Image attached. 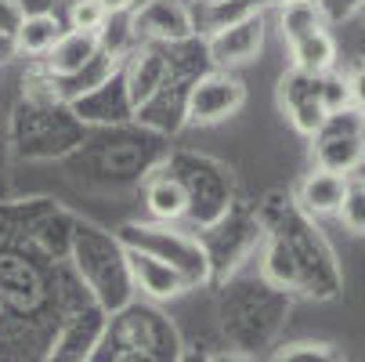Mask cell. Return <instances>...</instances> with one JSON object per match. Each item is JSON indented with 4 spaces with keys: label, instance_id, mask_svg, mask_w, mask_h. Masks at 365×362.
Masks as SVG:
<instances>
[{
    "label": "cell",
    "instance_id": "cell-1",
    "mask_svg": "<svg viewBox=\"0 0 365 362\" xmlns=\"http://www.w3.org/2000/svg\"><path fill=\"white\" fill-rule=\"evenodd\" d=\"M246 101V91L239 80H228V76H210L202 80L192 98H188V116L195 124H217L225 116H232L235 109H242Z\"/></svg>",
    "mask_w": 365,
    "mask_h": 362
},
{
    "label": "cell",
    "instance_id": "cell-2",
    "mask_svg": "<svg viewBox=\"0 0 365 362\" xmlns=\"http://www.w3.org/2000/svg\"><path fill=\"white\" fill-rule=\"evenodd\" d=\"M300 76H304V73H300ZM300 87H304V91H297V84H293V76H289V84H282V101L289 106V116H293V124H297L304 134H319L322 124H326V113H322V106H319V80H315V76H304Z\"/></svg>",
    "mask_w": 365,
    "mask_h": 362
},
{
    "label": "cell",
    "instance_id": "cell-3",
    "mask_svg": "<svg viewBox=\"0 0 365 362\" xmlns=\"http://www.w3.org/2000/svg\"><path fill=\"white\" fill-rule=\"evenodd\" d=\"M98 59V36L94 33H62L58 44L47 51V66L58 76H73Z\"/></svg>",
    "mask_w": 365,
    "mask_h": 362
},
{
    "label": "cell",
    "instance_id": "cell-4",
    "mask_svg": "<svg viewBox=\"0 0 365 362\" xmlns=\"http://www.w3.org/2000/svg\"><path fill=\"white\" fill-rule=\"evenodd\" d=\"M260 36H264V26L260 19H246L239 26H228L214 36L210 51L217 62H250L257 51H260Z\"/></svg>",
    "mask_w": 365,
    "mask_h": 362
},
{
    "label": "cell",
    "instance_id": "cell-5",
    "mask_svg": "<svg viewBox=\"0 0 365 362\" xmlns=\"http://www.w3.org/2000/svg\"><path fill=\"white\" fill-rule=\"evenodd\" d=\"M344 196H347V178L336 174V171H326V167L307 174L304 185H300V203L315 214H336Z\"/></svg>",
    "mask_w": 365,
    "mask_h": 362
},
{
    "label": "cell",
    "instance_id": "cell-6",
    "mask_svg": "<svg viewBox=\"0 0 365 362\" xmlns=\"http://www.w3.org/2000/svg\"><path fill=\"white\" fill-rule=\"evenodd\" d=\"M333 62H336V44H333V36L326 29H319V33H311V36H304V40L293 44V66L304 76H315L319 80L322 73L333 69Z\"/></svg>",
    "mask_w": 365,
    "mask_h": 362
},
{
    "label": "cell",
    "instance_id": "cell-7",
    "mask_svg": "<svg viewBox=\"0 0 365 362\" xmlns=\"http://www.w3.org/2000/svg\"><path fill=\"white\" fill-rule=\"evenodd\" d=\"M11 36H15V47L22 55H47V51L58 44L62 26H58L55 15H22V22Z\"/></svg>",
    "mask_w": 365,
    "mask_h": 362
},
{
    "label": "cell",
    "instance_id": "cell-8",
    "mask_svg": "<svg viewBox=\"0 0 365 362\" xmlns=\"http://www.w3.org/2000/svg\"><path fill=\"white\" fill-rule=\"evenodd\" d=\"M148 211L155 218H163V221H178L185 211H188V192L181 181L174 178H163V181H155L148 188Z\"/></svg>",
    "mask_w": 365,
    "mask_h": 362
},
{
    "label": "cell",
    "instance_id": "cell-9",
    "mask_svg": "<svg viewBox=\"0 0 365 362\" xmlns=\"http://www.w3.org/2000/svg\"><path fill=\"white\" fill-rule=\"evenodd\" d=\"M322 29V11L315 0H293V4L282 8V33L289 36V44L311 36Z\"/></svg>",
    "mask_w": 365,
    "mask_h": 362
},
{
    "label": "cell",
    "instance_id": "cell-10",
    "mask_svg": "<svg viewBox=\"0 0 365 362\" xmlns=\"http://www.w3.org/2000/svg\"><path fill=\"white\" fill-rule=\"evenodd\" d=\"M134 261V272H138V279L145 283V290L148 293H155V297H170V293H178V276L167 268V265H155L152 257H141V253H134L130 257Z\"/></svg>",
    "mask_w": 365,
    "mask_h": 362
},
{
    "label": "cell",
    "instance_id": "cell-11",
    "mask_svg": "<svg viewBox=\"0 0 365 362\" xmlns=\"http://www.w3.org/2000/svg\"><path fill=\"white\" fill-rule=\"evenodd\" d=\"M319 106H322L326 120L347 113V106H351V87H347L344 76H326V80L319 84Z\"/></svg>",
    "mask_w": 365,
    "mask_h": 362
},
{
    "label": "cell",
    "instance_id": "cell-12",
    "mask_svg": "<svg viewBox=\"0 0 365 362\" xmlns=\"http://www.w3.org/2000/svg\"><path fill=\"white\" fill-rule=\"evenodd\" d=\"M106 11H101V4L98 0H76V4L69 8V22H73V33H94L98 36V29L106 26Z\"/></svg>",
    "mask_w": 365,
    "mask_h": 362
},
{
    "label": "cell",
    "instance_id": "cell-13",
    "mask_svg": "<svg viewBox=\"0 0 365 362\" xmlns=\"http://www.w3.org/2000/svg\"><path fill=\"white\" fill-rule=\"evenodd\" d=\"M336 214L344 218L351 232H365V185H347V196Z\"/></svg>",
    "mask_w": 365,
    "mask_h": 362
},
{
    "label": "cell",
    "instance_id": "cell-14",
    "mask_svg": "<svg viewBox=\"0 0 365 362\" xmlns=\"http://www.w3.org/2000/svg\"><path fill=\"white\" fill-rule=\"evenodd\" d=\"M279 362H340L336 358V351L329 348V344H289V348H282V355H279Z\"/></svg>",
    "mask_w": 365,
    "mask_h": 362
},
{
    "label": "cell",
    "instance_id": "cell-15",
    "mask_svg": "<svg viewBox=\"0 0 365 362\" xmlns=\"http://www.w3.org/2000/svg\"><path fill=\"white\" fill-rule=\"evenodd\" d=\"M347 87H351V101H354V106L365 113V66H361V69H358V73L347 80Z\"/></svg>",
    "mask_w": 365,
    "mask_h": 362
},
{
    "label": "cell",
    "instance_id": "cell-16",
    "mask_svg": "<svg viewBox=\"0 0 365 362\" xmlns=\"http://www.w3.org/2000/svg\"><path fill=\"white\" fill-rule=\"evenodd\" d=\"M98 4H101V11H106V15H123V11L134 8V0H98Z\"/></svg>",
    "mask_w": 365,
    "mask_h": 362
},
{
    "label": "cell",
    "instance_id": "cell-17",
    "mask_svg": "<svg viewBox=\"0 0 365 362\" xmlns=\"http://www.w3.org/2000/svg\"><path fill=\"white\" fill-rule=\"evenodd\" d=\"M217 362H242V358H217Z\"/></svg>",
    "mask_w": 365,
    "mask_h": 362
}]
</instances>
